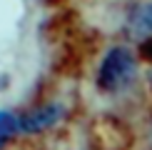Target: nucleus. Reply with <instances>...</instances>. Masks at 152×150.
Masks as SVG:
<instances>
[{"instance_id":"obj_1","label":"nucleus","mask_w":152,"mask_h":150,"mask_svg":"<svg viewBox=\"0 0 152 150\" xmlns=\"http://www.w3.org/2000/svg\"><path fill=\"white\" fill-rule=\"evenodd\" d=\"M92 85L107 100H125L145 85V58L125 40H115L100 50L92 68Z\"/></svg>"},{"instance_id":"obj_6","label":"nucleus","mask_w":152,"mask_h":150,"mask_svg":"<svg viewBox=\"0 0 152 150\" xmlns=\"http://www.w3.org/2000/svg\"><path fill=\"white\" fill-rule=\"evenodd\" d=\"M142 145L145 150H152V103L147 105L145 118H142Z\"/></svg>"},{"instance_id":"obj_2","label":"nucleus","mask_w":152,"mask_h":150,"mask_svg":"<svg viewBox=\"0 0 152 150\" xmlns=\"http://www.w3.org/2000/svg\"><path fill=\"white\" fill-rule=\"evenodd\" d=\"M20 115V138L23 143H35L48 138L72 123V105L65 98H37L25 108H18Z\"/></svg>"},{"instance_id":"obj_8","label":"nucleus","mask_w":152,"mask_h":150,"mask_svg":"<svg viewBox=\"0 0 152 150\" xmlns=\"http://www.w3.org/2000/svg\"><path fill=\"white\" fill-rule=\"evenodd\" d=\"M35 3H40V5H62L65 0H35Z\"/></svg>"},{"instance_id":"obj_5","label":"nucleus","mask_w":152,"mask_h":150,"mask_svg":"<svg viewBox=\"0 0 152 150\" xmlns=\"http://www.w3.org/2000/svg\"><path fill=\"white\" fill-rule=\"evenodd\" d=\"M15 143H23L18 108H0V150H10Z\"/></svg>"},{"instance_id":"obj_7","label":"nucleus","mask_w":152,"mask_h":150,"mask_svg":"<svg viewBox=\"0 0 152 150\" xmlns=\"http://www.w3.org/2000/svg\"><path fill=\"white\" fill-rule=\"evenodd\" d=\"M145 85H147L150 90H152V58L145 62Z\"/></svg>"},{"instance_id":"obj_4","label":"nucleus","mask_w":152,"mask_h":150,"mask_svg":"<svg viewBox=\"0 0 152 150\" xmlns=\"http://www.w3.org/2000/svg\"><path fill=\"white\" fill-rule=\"evenodd\" d=\"M70 125L48 138H40L35 143H25V145H28V150H97L95 143L90 140V135H72Z\"/></svg>"},{"instance_id":"obj_3","label":"nucleus","mask_w":152,"mask_h":150,"mask_svg":"<svg viewBox=\"0 0 152 150\" xmlns=\"http://www.w3.org/2000/svg\"><path fill=\"white\" fill-rule=\"evenodd\" d=\"M120 40L140 50L147 62L152 58V0H130L120 10Z\"/></svg>"}]
</instances>
